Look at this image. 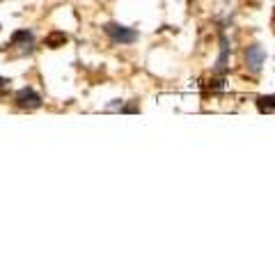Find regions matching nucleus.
Listing matches in <instances>:
<instances>
[{
    "mask_svg": "<svg viewBox=\"0 0 275 275\" xmlns=\"http://www.w3.org/2000/svg\"><path fill=\"white\" fill-rule=\"evenodd\" d=\"M103 30H106V35H108L115 44H133L135 39H138L135 30H131V28H126V26H119V23H106Z\"/></svg>",
    "mask_w": 275,
    "mask_h": 275,
    "instance_id": "f257e3e1",
    "label": "nucleus"
},
{
    "mask_svg": "<svg viewBox=\"0 0 275 275\" xmlns=\"http://www.w3.org/2000/svg\"><path fill=\"white\" fill-rule=\"evenodd\" d=\"M14 101H17L19 108H26V110H35L42 106V97H39L35 90H30V87H23V90L17 92V97H14Z\"/></svg>",
    "mask_w": 275,
    "mask_h": 275,
    "instance_id": "f03ea898",
    "label": "nucleus"
},
{
    "mask_svg": "<svg viewBox=\"0 0 275 275\" xmlns=\"http://www.w3.org/2000/svg\"><path fill=\"white\" fill-rule=\"evenodd\" d=\"M245 58H248V67H250V69L259 71V69H261V65L266 62V51L254 44V46H250V49H248V55H245Z\"/></svg>",
    "mask_w": 275,
    "mask_h": 275,
    "instance_id": "7ed1b4c3",
    "label": "nucleus"
},
{
    "mask_svg": "<svg viewBox=\"0 0 275 275\" xmlns=\"http://www.w3.org/2000/svg\"><path fill=\"white\" fill-rule=\"evenodd\" d=\"M65 44H67L65 33H51L49 37H46V46H51V49H60V46H65Z\"/></svg>",
    "mask_w": 275,
    "mask_h": 275,
    "instance_id": "20e7f679",
    "label": "nucleus"
},
{
    "mask_svg": "<svg viewBox=\"0 0 275 275\" xmlns=\"http://www.w3.org/2000/svg\"><path fill=\"white\" fill-rule=\"evenodd\" d=\"M257 108H259V113H273V94H268V97H259L257 99Z\"/></svg>",
    "mask_w": 275,
    "mask_h": 275,
    "instance_id": "39448f33",
    "label": "nucleus"
},
{
    "mask_svg": "<svg viewBox=\"0 0 275 275\" xmlns=\"http://www.w3.org/2000/svg\"><path fill=\"white\" fill-rule=\"evenodd\" d=\"M12 42H14V44H19V42L33 44V35L28 33V30H21V33H14V37H12Z\"/></svg>",
    "mask_w": 275,
    "mask_h": 275,
    "instance_id": "423d86ee",
    "label": "nucleus"
}]
</instances>
